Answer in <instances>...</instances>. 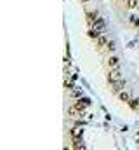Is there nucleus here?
<instances>
[{
	"mask_svg": "<svg viewBox=\"0 0 139 150\" xmlns=\"http://www.w3.org/2000/svg\"><path fill=\"white\" fill-rule=\"evenodd\" d=\"M71 140H73V145H71V147H73V149H85V143H84V140H82V138H71Z\"/></svg>",
	"mask_w": 139,
	"mask_h": 150,
	"instance_id": "7",
	"label": "nucleus"
},
{
	"mask_svg": "<svg viewBox=\"0 0 139 150\" xmlns=\"http://www.w3.org/2000/svg\"><path fill=\"white\" fill-rule=\"evenodd\" d=\"M98 45H108V37H106L104 33H101V35L98 37Z\"/></svg>",
	"mask_w": 139,
	"mask_h": 150,
	"instance_id": "10",
	"label": "nucleus"
},
{
	"mask_svg": "<svg viewBox=\"0 0 139 150\" xmlns=\"http://www.w3.org/2000/svg\"><path fill=\"white\" fill-rule=\"evenodd\" d=\"M110 84H111V91H113V93H120V91H124V87H125V80H124V79L115 80V82H110Z\"/></svg>",
	"mask_w": 139,
	"mask_h": 150,
	"instance_id": "3",
	"label": "nucleus"
},
{
	"mask_svg": "<svg viewBox=\"0 0 139 150\" xmlns=\"http://www.w3.org/2000/svg\"><path fill=\"white\" fill-rule=\"evenodd\" d=\"M120 79H122L120 68H110V74H108V80L110 82H115V80H120Z\"/></svg>",
	"mask_w": 139,
	"mask_h": 150,
	"instance_id": "2",
	"label": "nucleus"
},
{
	"mask_svg": "<svg viewBox=\"0 0 139 150\" xmlns=\"http://www.w3.org/2000/svg\"><path fill=\"white\" fill-rule=\"evenodd\" d=\"M71 96H73L75 100L82 98V89H71Z\"/></svg>",
	"mask_w": 139,
	"mask_h": 150,
	"instance_id": "12",
	"label": "nucleus"
},
{
	"mask_svg": "<svg viewBox=\"0 0 139 150\" xmlns=\"http://www.w3.org/2000/svg\"><path fill=\"white\" fill-rule=\"evenodd\" d=\"M91 26H92V28H96V30H98L99 33H104V21L101 19V18H99L98 21H94V23H92Z\"/></svg>",
	"mask_w": 139,
	"mask_h": 150,
	"instance_id": "6",
	"label": "nucleus"
},
{
	"mask_svg": "<svg viewBox=\"0 0 139 150\" xmlns=\"http://www.w3.org/2000/svg\"><path fill=\"white\" fill-rule=\"evenodd\" d=\"M65 87H66V89H70V91H71V89H73V84H71V82H65Z\"/></svg>",
	"mask_w": 139,
	"mask_h": 150,
	"instance_id": "13",
	"label": "nucleus"
},
{
	"mask_svg": "<svg viewBox=\"0 0 139 150\" xmlns=\"http://www.w3.org/2000/svg\"><path fill=\"white\" fill-rule=\"evenodd\" d=\"M136 4H138V0H131V4H129V5H131V7H134Z\"/></svg>",
	"mask_w": 139,
	"mask_h": 150,
	"instance_id": "15",
	"label": "nucleus"
},
{
	"mask_svg": "<svg viewBox=\"0 0 139 150\" xmlns=\"http://www.w3.org/2000/svg\"><path fill=\"white\" fill-rule=\"evenodd\" d=\"M108 67H110V68H118V67H120V58L110 56V58H108Z\"/></svg>",
	"mask_w": 139,
	"mask_h": 150,
	"instance_id": "5",
	"label": "nucleus"
},
{
	"mask_svg": "<svg viewBox=\"0 0 139 150\" xmlns=\"http://www.w3.org/2000/svg\"><path fill=\"white\" fill-rule=\"evenodd\" d=\"M132 23H134V25H139V19H136V18H132Z\"/></svg>",
	"mask_w": 139,
	"mask_h": 150,
	"instance_id": "16",
	"label": "nucleus"
},
{
	"mask_svg": "<svg viewBox=\"0 0 139 150\" xmlns=\"http://www.w3.org/2000/svg\"><path fill=\"white\" fill-rule=\"evenodd\" d=\"M73 107H77L78 110L85 112V110H87V108L91 107V100H89V98H84V96H82V98H78V100L75 101V105H73Z\"/></svg>",
	"mask_w": 139,
	"mask_h": 150,
	"instance_id": "1",
	"label": "nucleus"
},
{
	"mask_svg": "<svg viewBox=\"0 0 139 150\" xmlns=\"http://www.w3.org/2000/svg\"><path fill=\"white\" fill-rule=\"evenodd\" d=\"M129 105H131V108L138 110V108H139V98H132V100L129 101Z\"/></svg>",
	"mask_w": 139,
	"mask_h": 150,
	"instance_id": "11",
	"label": "nucleus"
},
{
	"mask_svg": "<svg viewBox=\"0 0 139 150\" xmlns=\"http://www.w3.org/2000/svg\"><path fill=\"white\" fill-rule=\"evenodd\" d=\"M99 19V16L96 14V12H87V21H89V25H92L94 21H98Z\"/></svg>",
	"mask_w": 139,
	"mask_h": 150,
	"instance_id": "9",
	"label": "nucleus"
},
{
	"mask_svg": "<svg viewBox=\"0 0 139 150\" xmlns=\"http://www.w3.org/2000/svg\"><path fill=\"white\" fill-rule=\"evenodd\" d=\"M70 134H71V138H82L84 129H82L80 126H73V127L70 129Z\"/></svg>",
	"mask_w": 139,
	"mask_h": 150,
	"instance_id": "4",
	"label": "nucleus"
},
{
	"mask_svg": "<svg viewBox=\"0 0 139 150\" xmlns=\"http://www.w3.org/2000/svg\"><path fill=\"white\" fill-rule=\"evenodd\" d=\"M118 96H120V100H122V101H125V103H129V101L132 100V98H131V94H129L127 91H120V93H118Z\"/></svg>",
	"mask_w": 139,
	"mask_h": 150,
	"instance_id": "8",
	"label": "nucleus"
},
{
	"mask_svg": "<svg viewBox=\"0 0 139 150\" xmlns=\"http://www.w3.org/2000/svg\"><path fill=\"white\" fill-rule=\"evenodd\" d=\"M108 49L113 51V49H115V44H113V42H108Z\"/></svg>",
	"mask_w": 139,
	"mask_h": 150,
	"instance_id": "14",
	"label": "nucleus"
},
{
	"mask_svg": "<svg viewBox=\"0 0 139 150\" xmlns=\"http://www.w3.org/2000/svg\"><path fill=\"white\" fill-rule=\"evenodd\" d=\"M84 2H89V0H84Z\"/></svg>",
	"mask_w": 139,
	"mask_h": 150,
	"instance_id": "17",
	"label": "nucleus"
}]
</instances>
